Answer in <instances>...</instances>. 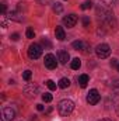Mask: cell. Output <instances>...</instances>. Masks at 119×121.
<instances>
[{"mask_svg":"<svg viewBox=\"0 0 119 121\" xmlns=\"http://www.w3.org/2000/svg\"><path fill=\"white\" fill-rule=\"evenodd\" d=\"M58 110H59L60 116L67 117V116H70V114L73 113V110H74V103H73L71 100H69V99H64V100L59 101Z\"/></svg>","mask_w":119,"mask_h":121,"instance_id":"cell-1","label":"cell"},{"mask_svg":"<svg viewBox=\"0 0 119 121\" xmlns=\"http://www.w3.org/2000/svg\"><path fill=\"white\" fill-rule=\"evenodd\" d=\"M97 14H98V17H99L102 21H108V23H112V21H114V14H112L108 9H105V7H102V6L97 7Z\"/></svg>","mask_w":119,"mask_h":121,"instance_id":"cell-2","label":"cell"},{"mask_svg":"<svg viewBox=\"0 0 119 121\" xmlns=\"http://www.w3.org/2000/svg\"><path fill=\"white\" fill-rule=\"evenodd\" d=\"M95 54H97V56L101 58V59L108 58L109 54H111V48H109L108 44H99V45H97V48H95Z\"/></svg>","mask_w":119,"mask_h":121,"instance_id":"cell-3","label":"cell"},{"mask_svg":"<svg viewBox=\"0 0 119 121\" xmlns=\"http://www.w3.org/2000/svg\"><path fill=\"white\" fill-rule=\"evenodd\" d=\"M41 55H42V47L39 44H36V42L31 44L30 48H28V56L31 59H38Z\"/></svg>","mask_w":119,"mask_h":121,"instance_id":"cell-4","label":"cell"},{"mask_svg":"<svg viewBox=\"0 0 119 121\" xmlns=\"http://www.w3.org/2000/svg\"><path fill=\"white\" fill-rule=\"evenodd\" d=\"M38 86L36 85H34V83H30V85H27L25 87H24V94L28 97V99H32V97H35L36 94H38Z\"/></svg>","mask_w":119,"mask_h":121,"instance_id":"cell-5","label":"cell"},{"mask_svg":"<svg viewBox=\"0 0 119 121\" xmlns=\"http://www.w3.org/2000/svg\"><path fill=\"white\" fill-rule=\"evenodd\" d=\"M16 117V113L11 107H4L1 110V121H11L14 120Z\"/></svg>","mask_w":119,"mask_h":121,"instance_id":"cell-6","label":"cell"},{"mask_svg":"<svg viewBox=\"0 0 119 121\" xmlns=\"http://www.w3.org/2000/svg\"><path fill=\"white\" fill-rule=\"evenodd\" d=\"M99 99H101V96H99L98 90H95V89L90 90L88 94H87V103H88V104H91V106L97 104V103L99 101Z\"/></svg>","mask_w":119,"mask_h":121,"instance_id":"cell-7","label":"cell"},{"mask_svg":"<svg viewBox=\"0 0 119 121\" xmlns=\"http://www.w3.org/2000/svg\"><path fill=\"white\" fill-rule=\"evenodd\" d=\"M45 66L48 68V69H55L56 66H58V62H56V56L55 55H52V54H46L45 55Z\"/></svg>","mask_w":119,"mask_h":121,"instance_id":"cell-8","label":"cell"},{"mask_svg":"<svg viewBox=\"0 0 119 121\" xmlns=\"http://www.w3.org/2000/svg\"><path fill=\"white\" fill-rule=\"evenodd\" d=\"M76 23H77V16H76V14H69V16H66V17L63 18V24H64L67 28L74 27Z\"/></svg>","mask_w":119,"mask_h":121,"instance_id":"cell-9","label":"cell"},{"mask_svg":"<svg viewBox=\"0 0 119 121\" xmlns=\"http://www.w3.org/2000/svg\"><path fill=\"white\" fill-rule=\"evenodd\" d=\"M88 82H90L88 75H80V76H79V85H80L81 89H86L87 85H88Z\"/></svg>","mask_w":119,"mask_h":121,"instance_id":"cell-10","label":"cell"},{"mask_svg":"<svg viewBox=\"0 0 119 121\" xmlns=\"http://www.w3.org/2000/svg\"><path fill=\"white\" fill-rule=\"evenodd\" d=\"M58 56H59V60H60V63H62V65H66V63H67V60L70 59V56H69V52H67V51H59Z\"/></svg>","mask_w":119,"mask_h":121,"instance_id":"cell-11","label":"cell"},{"mask_svg":"<svg viewBox=\"0 0 119 121\" xmlns=\"http://www.w3.org/2000/svg\"><path fill=\"white\" fill-rule=\"evenodd\" d=\"M8 17L11 18V20H14V21H23V14L18 11V10H14V11H10V14H8Z\"/></svg>","mask_w":119,"mask_h":121,"instance_id":"cell-12","label":"cell"},{"mask_svg":"<svg viewBox=\"0 0 119 121\" xmlns=\"http://www.w3.org/2000/svg\"><path fill=\"white\" fill-rule=\"evenodd\" d=\"M55 34H56V38H58L59 41H63V39L66 38V32H64V30H63V27H56Z\"/></svg>","mask_w":119,"mask_h":121,"instance_id":"cell-13","label":"cell"},{"mask_svg":"<svg viewBox=\"0 0 119 121\" xmlns=\"http://www.w3.org/2000/svg\"><path fill=\"white\" fill-rule=\"evenodd\" d=\"M58 86H59L60 89H66V87L70 86V80H69L67 78H62L59 80V83H58Z\"/></svg>","mask_w":119,"mask_h":121,"instance_id":"cell-14","label":"cell"},{"mask_svg":"<svg viewBox=\"0 0 119 121\" xmlns=\"http://www.w3.org/2000/svg\"><path fill=\"white\" fill-rule=\"evenodd\" d=\"M83 45H84V41H73L71 42V47L74 48V49H77V51H81L83 49Z\"/></svg>","mask_w":119,"mask_h":121,"instance_id":"cell-15","label":"cell"},{"mask_svg":"<svg viewBox=\"0 0 119 121\" xmlns=\"http://www.w3.org/2000/svg\"><path fill=\"white\" fill-rule=\"evenodd\" d=\"M71 69L73 70H77V69H80V66H81V62H80V59L79 58H74V59L71 60Z\"/></svg>","mask_w":119,"mask_h":121,"instance_id":"cell-16","label":"cell"},{"mask_svg":"<svg viewBox=\"0 0 119 121\" xmlns=\"http://www.w3.org/2000/svg\"><path fill=\"white\" fill-rule=\"evenodd\" d=\"M52 9H53V11H55L56 14H60V13L63 11V6H62L60 3H53V6H52Z\"/></svg>","mask_w":119,"mask_h":121,"instance_id":"cell-17","label":"cell"},{"mask_svg":"<svg viewBox=\"0 0 119 121\" xmlns=\"http://www.w3.org/2000/svg\"><path fill=\"white\" fill-rule=\"evenodd\" d=\"M81 52H83L84 55H88V54H91V47H90L88 42H84V45H83V49H81Z\"/></svg>","mask_w":119,"mask_h":121,"instance_id":"cell-18","label":"cell"},{"mask_svg":"<svg viewBox=\"0 0 119 121\" xmlns=\"http://www.w3.org/2000/svg\"><path fill=\"white\" fill-rule=\"evenodd\" d=\"M46 86L49 90H56V83L53 80H46Z\"/></svg>","mask_w":119,"mask_h":121,"instance_id":"cell-19","label":"cell"},{"mask_svg":"<svg viewBox=\"0 0 119 121\" xmlns=\"http://www.w3.org/2000/svg\"><path fill=\"white\" fill-rule=\"evenodd\" d=\"M91 7H92V1H91V0H87L86 3L81 4V10H88Z\"/></svg>","mask_w":119,"mask_h":121,"instance_id":"cell-20","label":"cell"},{"mask_svg":"<svg viewBox=\"0 0 119 121\" xmlns=\"http://www.w3.org/2000/svg\"><path fill=\"white\" fill-rule=\"evenodd\" d=\"M31 78H32V72H31V70H25V72L23 73V79H24V80L28 82V80H31Z\"/></svg>","mask_w":119,"mask_h":121,"instance_id":"cell-21","label":"cell"},{"mask_svg":"<svg viewBox=\"0 0 119 121\" xmlns=\"http://www.w3.org/2000/svg\"><path fill=\"white\" fill-rule=\"evenodd\" d=\"M42 100H44L45 103L52 101V94H51V93H45V94H42Z\"/></svg>","mask_w":119,"mask_h":121,"instance_id":"cell-22","label":"cell"},{"mask_svg":"<svg viewBox=\"0 0 119 121\" xmlns=\"http://www.w3.org/2000/svg\"><path fill=\"white\" fill-rule=\"evenodd\" d=\"M118 0H101V3L102 4H105V6H112V4H115Z\"/></svg>","mask_w":119,"mask_h":121,"instance_id":"cell-23","label":"cell"},{"mask_svg":"<svg viewBox=\"0 0 119 121\" xmlns=\"http://www.w3.org/2000/svg\"><path fill=\"white\" fill-rule=\"evenodd\" d=\"M27 38H34L35 37V32H34V30L32 28H27Z\"/></svg>","mask_w":119,"mask_h":121,"instance_id":"cell-24","label":"cell"},{"mask_svg":"<svg viewBox=\"0 0 119 121\" xmlns=\"http://www.w3.org/2000/svg\"><path fill=\"white\" fill-rule=\"evenodd\" d=\"M90 26V18L86 16V17H83V27H88Z\"/></svg>","mask_w":119,"mask_h":121,"instance_id":"cell-25","label":"cell"},{"mask_svg":"<svg viewBox=\"0 0 119 121\" xmlns=\"http://www.w3.org/2000/svg\"><path fill=\"white\" fill-rule=\"evenodd\" d=\"M112 87H114V90L116 91V93H119V80H115V83L112 85Z\"/></svg>","mask_w":119,"mask_h":121,"instance_id":"cell-26","label":"cell"},{"mask_svg":"<svg viewBox=\"0 0 119 121\" xmlns=\"http://www.w3.org/2000/svg\"><path fill=\"white\" fill-rule=\"evenodd\" d=\"M42 44H44L45 47H48V48H51V47H52V44H51V42H49L46 38H44V39H42Z\"/></svg>","mask_w":119,"mask_h":121,"instance_id":"cell-27","label":"cell"},{"mask_svg":"<svg viewBox=\"0 0 119 121\" xmlns=\"http://www.w3.org/2000/svg\"><path fill=\"white\" fill-rule=\"evenodd\" d=\"M38 3H39V4H42V6H46V4L52 3V0H38Z\"/></svg>","mask_w":119,"mask_h":121,"instance_id":"cell-28","label":"cell"},{"mask_svg":"<svg viewBox=\"0 0 119 121\" xmlns=\"http://www.w3.org/2000/svg\"><path fill=\"white\" fill-rule=\"evenodd\" d=\"M111 66H112V68H114V66H118V59H114V58H112V59H111Z\"/></svg>","mask_w":119,"mask_h":121,"instance_id":"cell-29","label":"cell"},{"mask_svg":"<svg viewBox=\"0 0 119 121\" xmlns=\"http://www.w3.org/2000/svg\"><path fill=\"white\" fill-rule=\"evenodd\" d=\"M18 38H20V34H13L11 35V39L13 41H18Z\"/></svg>","mask_w":119,"mask_h":121,"instance_id":"cell-30","label":"cell"},{"mask_svg":"<svg viewBox=\"0 0 119 121\" xmlns=\"http://www.w3.org/2000/svg\"><path fill=\"white\" fill-rule=\"evenodd\" d=\"M36 108H38V111H44V106L42 104H36Z\"/></svg>","mask_w":119,"mask_h":121,"instance_id":"cell-31","label":"cell"},{"mask_svg":"<svg viewBox=\"0 0 119 121\" xmlns=\"http://www.w3.org/2000/svg\"><path fill=\"white\" fill-rule=\"evenodd\" d=\"M6 10H7V7H6V4H1V13H3V14L6 13Z\"/></svg>","mask_w":119,"mask_h":121,"instance_id":"cell-32","label":"cell"},{"mask_svg":"<svg viewBox=\"0 0 119 121\" xmlns=\"http://www.w3.org/2000/svg\"><path fill=\"white\" fill-rule=\"evenodd\" d=\"M98 121H112V120H109V118H102V120H98Z\"/></svg>","mask_w":119,"mask_h":121,"instance_id":"cell-33","label":"cell"},{"mask_svg":"<svg viewBox=\"0 0 119 121\" xmlns=\"http://www.w3.org/2000/svg\"><path fill=\"white\" fill-rule=\"evenodd\" d=\"M116 113H118V116H119V104H118V107H116Z\"/></svg>","mask_w":119,"mask_h":121,"instance_id":"cell-34","label":"cell"},{"mask_svg":"<svg viewBox=\"0 0 119 121\" xmlns=\"http://www.w3.org/2000/svg\"><path fill=\"white\" fill-rule=\"evenodd\" d=\"M116 68H118V72H119V63H118V66H116Z\"/></svg>","mask_w":119,"mask_h":121,"instance_id":"cell-35","label":"cell"}]
</instances>
